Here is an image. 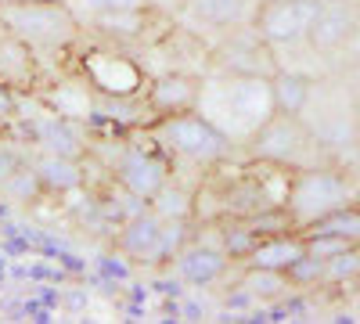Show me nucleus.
Returning <instances> with one entry per match:
<instances>
[{"mask_svg":"<svg viewBox=\"0 0 360 324\" xmlns=\"http://www.w3.org/2000/svg\"><path fill=\"white\" fill-rule=\"evenodd\" d=\"M37 115H25V137L33 141V152H51V155H69V159H83L90 155V134L86 123L65 119L54 108H47L37 94H33Z\"/></svg>","mask_w":360,"mask_h":324,"instance_id":"nucleus-9","label":"nucleus"},{"mask_svg":"<svg viewBox=\"0 0 360 324\" xmlns=\"http://www.w3.org/2000/svg\"><path fill=\"white\" fill-rule=\"evenodd\" d=\"M259 0H184V8L176 11L180 25L188 29L191 37H213L220 40L231 29L252 25Z\"/></svg>","mask_w":360,"mask_h":324,"instance_id":"nucleus-11","label":"nucleus"},{"mask_svg":"<svg viewBox=\"0 0 360 324\" xmlns=\"http://www.w3.org/2000/svg\"><path fill=\"white\" fill-rule=\"evenodd\" d=\"M76 69L90 79V86L101 98H141L148 86V72L137 51L101 44L90 37H83L76 47Z\"/></svg>","mask_w":360,"mask_h":324,"instance_id":"nucleus-6","label":"nucleus"},{"mask_svg":"<svg viewBox=\"0 0 360 324\" xmlns=\"http://www.w3.org/2000/svg\"><path fill=\"white\" fill-rule=\"evenodd\" d=\"M324 0H259L252 29L270 47H288V44H307L310 25L321 15Z\"/></svg>","mask_w":360,"mask_h":324,"instance_id":"nucleus-8","label":"nucleus"},{"mask_svg":"<svg viewBox=\"0 0 360 324\" xmlns=\"http://www.w3.org/2000/svg\"><path fill=\"white\" fill-rule=\"evenodd\" d=\"M44 76H47V69H44V62L37 58L33 47H25L11 33L0 40V79H4L15 94H37Z\"/></svg>","mask_w":360,"mask_h":324,"instance_id":"nucleus-15","label":"nucleus"},{"mask_svg":"<svg viewBox=\"0 0 360 324\" xmlns=\"http://www.w3.org/2000/svg\"><path fill=\"white\" fill-rule=\"evenodd\" d=\"M310 144V130L303 127L299 115H285L274 112L270 119L245 141V148L256 162H274V166H303L299 162V152Z\"/></svg>","mask_w":360,"mask_h":324,"instance_id":"nucleus-10","label":"nucleus"},{"mask_svg":"<svg viewBox=\"0 0 360 324\" xmlns=\"http://www.w3.org/2000/svg\"><path fill=\"white\" fill-rule=\"evenodd\" d=\"M310 91H314V83L303 72H295V69H278L274 76H270L274 108L285 112V115H299V112H303V105L310 101Z\"/></svg>","mask_w":360,"mask_h":324,"instance_id":"nucleus-19","label":"nucleus"},{"mask_svg":"<svg viewBox=\"0 0 360 324\" xmlns=\"http://www.w3.org/2000/svg\"><path fill=\"white\" fill-rule=\"evenodd\" d=\"M8 37V25H4V18H0V40H4Z\"/></svg>","mask_w":360,"mask_h":324,"instance_id":"nucleus-28","label":"nucleus"},{"mask_svg":"<svg viewBox=\"0 0 360 324\" xmlns=\"http://www.w3.org/2000/svg\"><path fill=\"white\" fill-rule=\"evenodd\" d=\"M4 4H11V0H0V8H4Z\"/></svg>","mask_w":360,"mask_h":324,"instance_id":"nucleus-29","label":"nucleus"},{"mask_svg":"<svg viewBox=\"0 0 360 324\" xmlns=\"http://www.w3.org/2000/svg\"><path fill=\"white\" fill-rule=\"evenodd\" d=\"M188 227L191 220H166L152 205H144L115 227V249L141 267H162V263H173V256L191 242Z\"/></svg>","mask_w":360,"mask_h":324,"instance_id":"nucleus-5","label":"nucleus"},{"mask_svg":"<svg viewBox=\"0 0 360 324\" xmlns=\"http://www.w3.org/2000/svg\"><path fill=\"white\" fill-rule=\"evenodd\" d=\"M307 252L303 234H266L252 245V252L245 256V267H259V271H281L288 274V267Z\"/></svg>","mask_w":360,"mask_h":324,"instance_id":"nucleus-17","label":"nucleus"},{"mask_svg":"<svg viewBox=\"0 0 360 324\" xmlns=\"http://www.w3.org/2000/svg\"><path fill=\"white\" fill-rule=\"evenodd\" d=\"M195 112H202L231 144H245L270 115H274V94H270V76L249 72H202Z\"/></svg>","mask_w":360,"mask_h":324,"instance_id":"nucleus-1","label":"nucleus"},{"mask_svg":"<svg viewBox=\"0 0 360 324\" xmlns=\"http://www.w3.org/2000/svg\"><path fill=\"white\" fill-rule=\"evenodd\" d=\"M72 8V15L79 18V25L105 18V15H119V11H137V8H152V0H65Z\"/></svg>","mask_w":360,"mask_h":324,"instance_id":"nucleus-23","label":"nucleus"},{"mask_svg":"<svg viewBox=\"0 0 360 324\" xmlns=\"http://www.w3.org/2000/svg\"><path fill=\"white\" fill-rule=\"evenodd\" d=\"M15 115H18V94L11 91V86H8L4 79H0V127L11 123Z\"/></svg>","mask_w":360,"mask_h":324,"instance_id":"nucleus-26","label":"nucleus"},{"mask_svg":"<svg viewBox=\"0 0 360 324\" xmlns=\"http://www.w3.org/2000/svg\"><path fill=\"white\" fill-rule=\"evenodd\" d=\"M37 98L54 108L58 115H65V119H76V123H94L98 119V91L90 86V79L72 65L65 72H58V79H47L37 86Z\"/></svg>","mask_w":360,"mask_h":324,"instance_id":"nucleus-12","label":"nucleus"},{"mask_svg":"<svg viewBox=\"0 0 360 324\" xmlns=\"http://www.w3.org/2000/svg\"><path fill=\"white\" fill-rule=\"evenodd\" d=\"M22 162H25V155H22V152L8 148V144H0V184H4V181H8V176H11Z\"/></svg>","mask_w":360,"mask_h":324,"instance_id":"nucleus-27","label":"nucleus"},{"mask_svg":"<svg viewBox=\"0 0 360 324\" xmlns=\"http://www.w3.org/2000/svg\"><path fill=\"white\" fill-rule=\"evenodd\" d=\"M105 169L123 195H134L137 202H152L173 176V162L159 152V144L137 130V137L123 141L112 159H105Z\"/></svg>","mask_w":360,"mask_h":324,"instance_id":"nucleus-7","label":"nucleus"},{"mask_svg":"<svg viewBox=\"0 0 360 324\" xmlns=\"http://www.w3.org/2000/svg\"><path fill=\"white\" fill-rule=\"evenodd\" d=\"M148 137L159 144V152L173 162V169H217L220 162L231 159L234 144L227 134H220L202 112H180V115H166L141 127Z\"/></svg>","mask_w":360,"mask_h":324,"instance_id":"nucleus-3","label":"nucleus"},{"mask_svg":"<svg viewBox=\"0 0 360 324\" xmlns=\"http://www.w3.org/2000/svg\"><path fill=\"white\" fill-rule=\"evenodd\" d=\"M198 83H202V72H191V69H169V72H159L148 79L141 98L148 112H152V123L166 119V115L191 112L198 101Z\"/></svg>","mask_w":360,"mask_h":324,"instance_id":"nucleus-13","label":"nucleus"},{"mask_svg":"<svg viewBox=\"0 0 360 324\" xmlns=\"http://www.w3.org/2000/svg\"><path fill=\"white\" fill-rule=\"evenodd\" d=\"M0 18H4L11 37L37 51L44 69L51 58L76 54L83 40V25L65 0H11L0 8Z\"/></svg>","mask_w":360,"mask_h":324,"instance_id":"nucleus-2","label":"nucleus"},{"mask_svg":"<svg viewBox=\"0 0 360 324\" xmlns=\"http://www.w3.org/2000/svg\"><path fill=\"white\" fill-rule=\"evenodd\" d=\"M169 267H173V274L184 281V285H191V288H209V285H217V281L227 274L231 256H227L217 242H205V238H195V234H191V242L173 256Z\"/></svg>","mask_w":360,"mask_h":324,"instance_id":"nucleus-14","label":"nucleus"},{"mask_svg":"<svg viewBox=\"0 0 360 324\" xmlns=\"http://www.w3.org/2000/svg\"><path fill=\"white\" fill-rule=\"evenodd\" d=\"M44 188H40V181H37V173H33V166H29V155H25V162L8 176L4 184H0V195H8L11 202H29V198H37Z\"/></svg>","mask_w":360,"mask_h":324,"instance_id":"nucleus-24","label":"nucleus"},{"mask_svg":"<svg viewBox=\"0 0 360 324\" xmlns=\"http://www.w3.org/2000/svg\"><path fill=\"white\" fill-rule=\"evenodd\" d=\"M148 205H152L159 216H166V220H191V216H195V188L180 184L176 173H173L169 184H166L152 202H148Z\"/></svg>","mask_w":360,"mask_h":324,"instance_id":"nucleus-20","label":"nucleus"},{"mask_svg":"<svg viewBox=\"0 0 360 324\" xmlns=\"http://www.w3.org/2000/svg\"><path fill=\"white\" fill-rule=\"evenodd\" d=\"M356 299H360V288H356Z\"/></svg>","mask_w":360,"mask_h":324,"instance_id":"nucleus-30","label":"nucleus"},{"mask_svg":"<svg viewBox=\"0 0 360 324\" xmlns=\"http://www.w3.org/2000/svg\"><path fill=\"white\" fill-rule=\"evenodd\" d=\"M353 29H356V22H353L346 4H321V15L310 25L307 44L314 51H335V47H342L353 37Z\"/></svg>","mask_w":360,"mask_h":324,"instance_id":"nucleus-18","label":"nucleus"},{"mask_svg":"<svg viewBox=\"0 0 360 324\" xmlns=\"http://www.w3.org/2000/svg\"><path fill=\"white\" fill-rule=\"evenodd\" d=\"M249 274L242 278V296L245 299H285L288 296V288H292V281H288V274H281V271H259V267H245Z\"/></svg>","mask_w":360,"mask_h":324,"instance_id":"nucleus-21","label":"nucleus"},{"mask_svg":"<svg viewBox=\"0 0 360 324\" xmlns=\"http://www.w3.org/2000/svg\"><path fill=\"white\" fill-rule=\"evenodd\" d=\"M356 184L349 169H332V166H299L288 176V198L285 213L292 231H307L310 223L324 220L328 213L342 209V205L356 202Z\"/></svg>","mask_w":360,"mask_h":324,"instance_id":"nucleus-4","label":"nucleus"},{"mask_svg":"<svg viewBox=\"0 0 360 324\" xmlns=\"http://www.w3.org/2000/svg\"><path fill=\"white\" fill-rule=\"evenodd\" d=\"M37 181L47 195H72L86 184V162L69 159V155H51V152H33L29 155Z\"/></svg>","mask_w":360,"mask_h":324,"instance_id":"nucleus-16","label":"nucleus"},{"mask_svg":"<svg viewBox=\"0 0 360 324\" xmlns=\"http://www.w3.org/2000/svg\"><path fill=\"white\" fill-rule=\"evenodd\" d=\"M349 278H360V249H342L335 256L324 259V278L321 281H349Z\"/></svg>","mask_w":360,"mask_h":324,"instance_id":"nucleus-25","label":"nucleus"},{"mask_svg":"<svg viewBox=\"0 0 360 324\" xmlns=\"http://www.w3.org/2000/svg\"><path fill=\"white\" fill-rule=\"evenodd\" d=\"M299 234H335V238H346V242H360V205H342V209L328 213L324 220L310 223L307 231Z\"/></svg>","mask_w":360,"mask_h":324,"instance_id":"nucleus-22","label":"nucleus"}]
</instances>
